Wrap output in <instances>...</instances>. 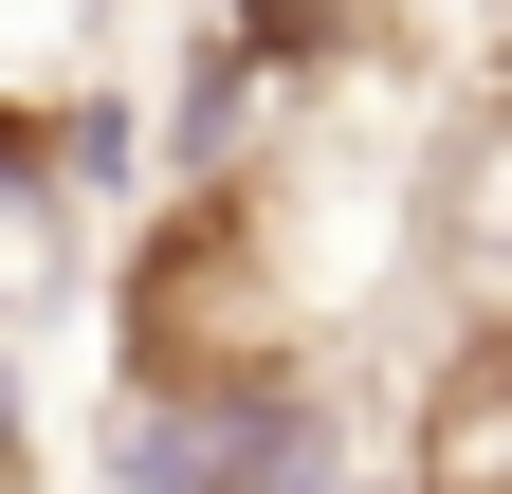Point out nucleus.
<instances>
[{
    "label": "nucleus",
    "instance_id": "1",
    "mask_svg": "<svg viewBox=\"0 0 512 494\" xmlns=\"http://www.w3.org/2000/svg\"><path fill=\"white\" fill-rule=\"evenodd\" d=\"M311 330H330V293L275 220V165H183L110 275L128 403H275V385H311Z\"/></svg>",
    "mask_w": 512,
    "mask_h": 494
},
{
    "label": "nucleus",
    "instance_id": "3",
    "mask_svg": "<svg viewBox=\"0 0 512 494\" xmlns=\"http://www.w3.org/2000/svg\"><path fill=\"white\" fill-rule=\"evenodd\" d=\"M403 19H421V0H220V55L256 92H311V74H384Z\"/></svg>",
    "mask_w": 512,
    "mask_h": 494
},
{
    "label": "nucleus",
    "instance_id": "2",
    "mask_svg": "<svg viewBox=\"0 0 512 494\" xmlns=\"http://www.w3.org/2000/svg\"><path fill=\"white\" fill-rule=\"evenodd\" d=\"M403 494H512V312H476L458 348L421 366V421H403Z\"/></svg>",
    "mask_w": 512,
    "mask_h": 494
},
{
    "label": "nucleus",
    "instance_id": "4",
    "mask_svg": "<svg viewBox=\"0 0 512 494\" xmlns=\"http://www.w3.org/2000/svg\"><path fill=\"white\" fill-rule=\"evenodd\" d=\"M0 494H37V440H19V421H0Z\"/></svg>",
    "mask_w": 512,
    "mask_h": 494
}]
</instances>
